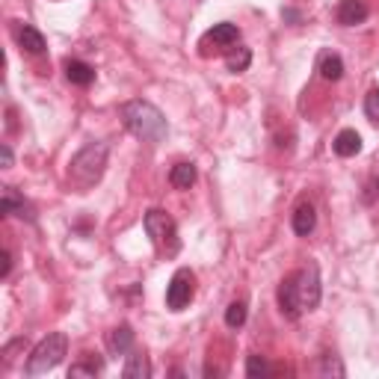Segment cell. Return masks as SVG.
Returning a JSON list of instances; mask_svg holds the SVG:
<instances>
[{"mask_svg": "<svg viewBox=\"0 0 379 379\" xmlns=\"http://www.w3.org/2000/svg\"><path fill=\"white\" fill-rule=\"evenodd\" d=\"M320 302V270L317 264H308L296 270L279 284V308L284 317L296 320L305 311H314Z\"/></svg>", "mask_w": 379, "mask_h": 379, "instance_id": "6da1fadb", "label": "cell"}, {"mask_svg": "<svg viewBox=\"0 0 379 379\" xmlns=\"http://www.w3.org/2000/svg\"><path fill=\"white\" fill-rule=\"evenodd\" d=\"M121 121H125V128L133 133V137H140L142 142H160L166 137V119L164 113L157 110L152 101H128L121 107Z\"/></svg>", "mask_w": 379, "mask_h": 379, "instance_id": "7a4b0ae2", "label": "cell"}, {"mask_svg": "<svg viewBox=\"0 0 379 379\" xmlns=\"http://www.w3.org/2000/svg\"><path fill=\"white\" fill-rule=\"evenodd\" d=\"M107 154H110V145H107V142H86L72 157V164H69V181L80 190V193H86L89 187H95V184L104 178Z\"/></svg>", "mask_w": 379, "mask_h": 379, "instance_id": "3957f363", "label": "cell"}, {"mask_svg": "<svg viewBox=\"0 0 379 379\" xmlns=\"http://www.w3.org/2000/svg\"><path fill=\"white\" fill-rule=\"evenodd\" d=\"M65 350H69V338L62 332H51L48 338H42V341L33 347L30 359H27V376H42V373L53 371L62 361Z\"/></svg>", "mask_w": 379, "mask_h": 379, "instance_id": "277c9868", "label": "cell"}, {"mask_svg": "<svg viewBox=\"0 0 379 379\" xmlns=\"http://www.w3.org/2000/svg\"><path fill=\"white\" fill-rule=\"evenodd\" d=\"M145 232H148V237H152L157 252L175 255V252L181 249V243H178V225H175V220H172L166 211H148L145 213Z\"/></svg>", "mask_w": 379, "mask_h": 379, "instance_id": "5b68a950", "label": "cell"}, {"mask_svg": "<svg viewBox=\"0 0 379 379\" xmlns=\"http://www.w3.org/2000/svg\"><path fill=\"white\" fill-rule=\"evenodd\" d=\"M193 293H196V276H193V270H175V276L169 279V288H166V305L172 311H181L184 305H190V300H193Z\"/></svg>", "mask_w": 379, "mask_h": 379, "instance_id": "8992f818", "label": "cell"}, {"mask_svg": "<svg viewBox=\"0 0 379 379\" xmlns=\"http://www.w3.org/2000/svg\"><path fill=\"white\" fill-rule=\"evenodd\" d=\"M0 211L9 213V216H18V220L33 222L36 220V208L27 201L15 187H4V199H0Z\"/></svg>", "mask_w": 379, "mask_h": 379, "instance_id": "52a82bcc", "label": "cell"}, {"mask_svg": "<svg viewBox=\"0 0 379 379\" xmlns=\"http://www.w3.org/2000/svg\"><path fill=\"white\" fill-rule=\"evenodd\" d=\"M368 4L364 0H341V6H338V21L344 27H356L368 18Z\"/></svg>", "mask_w": 379, "mask_h": 379, "instance_id": "ba28073f", "label": "cell"}, {"mask_svg": "<svg viewBox=\"0 0 379 379\" xmlns=\"http://www.w3.org/2000/svg\"><path fill=\"white\" fill-rule=\"evenodd\" d=\"M121 376L125 379H148L152 376V364H148V356L142 350H131L125 368H121Z\"/></svg>", "mask_w": 379, "mask_h": 379, "instance_id": "9c48e42d", "label": "cell"}, {"mask_svg": "<svg viewBox=\"0 0 379 379\" xmlns=\"http://www.w3.org/2000/svg\"><path fill=\"white\" fill-rule=\"evenodd\" d=\"M332 148H335L338 157H356V154L361 152V137H359L353 128H347V131H341V133L335 137Z\"/></svg>", "mask_w": 379, "mask_h": 379, "instance_id": "30bf717a", "label": "cell"}, {"mask_svg": "<svg viewBox=\"0 0 379 379\" xmlns=\"http://www.w3.org/2000/svg\"><path fill=\"white\" fill-rule=\"evenodd\" d=\"M240 39V30L234 24H213L211 30L205 33V39H201V45H208V42H213V45H234Z\"/></svg>", "mask_w": 379, "mask_h": 379, "instance_id": "8fae6325", "label": "cell"}, {"mask_svg": "<svg viewBox=\"0 0 379 379\" xmlns=\"http://www.w3.org/2000/svg\"><path fill=\"white\" fill-rule=\"evenodd\" d=\"M314 225H317V213H314V208H311L308 201H302V205L293 211V232L308 237L311 232H314Z\"/></svg>", "mask_w": 379, "mask_h": 379, "instance_id": "7c38bea8", "label": "cell"}, {"mask_svg": "<svg viewBox=\"0 0 379 379\" xmlns=\"http://www.w3.org/2000/svg\"><path fill=\"white\" fill-rule=\"evenodd\" d=\"M107 344H110V350L116 356L121 353H131V347H133V329L128 326V323H121V326H116L110 332V338H107Z\"/></svg>", "mask_w": 379, "mask_h": 379, "instance_id": "4fadbf2b", "label": "cell"}, {"mask_svg": "<svg viewBox=\"0 0 379 379\" xmlns=\"http://www.w3.org/2000/svg\"><path fill=\"white\" fill-rule=\"evenodd\" d=\"M18 45H21L27 53H42V51H45V36L39 33L36 27L24 24L21 30H18Z\"/></svg>", "mask_w": 379, "mask_h": 379, "instance_id": "5bb4252c", "label": "cell"}, {"mask_svg": "<svg viewBox=\"0 0 379 379\" xmlns=\"http://www.w3.org/2000/svg\"><path fill=\"white\" fill-rule=\"evenodd\" d=\"M65 77H69L74 86H89L92 80H95V72L89 69L86 62H80V60H69V62H65Z\"/></svg>", "mask_w": 379, "mask_h": 379, "instance_id": "9a60e30c", "label": "cell"}, {"mask_svg": "<svg viewBox=\"0 0 379 379\" xmlns=\"http://www.w3.org/2000/svg\"><path fill=\"white\" fill-rule=\"evenodd\" d=\"M169 181L175 190H190L196 184V166L193 164H175L169 172Z\"/></svg>", "mask_w": 379, "mask_h": 379, "instance_id": "2e32d148", "label": "cell"}, {"mask_svg": "<svg viewBox=\"0 0 379 379\" xmlns=\"http://www.w3.org/2000/svg\"><path fill=\"white\" fill-rule=\"evenodd\" d=\"M320 77L323 80H341L344 77V60L338 53H326L320 60Z\"/></svg>", "mask_w": 379, "mask_h": 379, "instance_id": "e0dca14e", "label": "cell"}, {"mask_svg": "<svg viewBox=\"0 0 379 379\" xmlns=\"http://www.w3.org/2000/svg\"><path fill=\"white\" fill-rule=\"evenodd\" d=\"M249 62H252V51L249 48H237V51H232L225 57V69L237 74V72H246Z\"/></svg>", "mask_w": 379, "mask_h": 379, "instance_id": "ac0fdd59", "label": "cell"}, {"mask_svg": "<svg viewBox=\"0 0 379 379\" xmlns=\"http://www.w3.org/2000/svg\"><path fill=\"white\" fill-rule=\"evenodd\" d=\"M104 371V361L101 359H95V356H86L84 361H77L69 368V376H95V373H101Z\"/></svg>", "mask_w": 379, "mask_h": 379, "instance_id": "d6986e66", "label": "cell"}, {"mask_svg": "<svg viewBox=\"0 0 379 379\" xmlns=\"http://www.w3.org/2000/svg\"><path fill=\"white\" fill-rule=\"evenodd\" d=\"M225 323L232 329H240L243 323H246V302H232L225 308Z\"/></svg>", "mask_w": 379, "mask_h": 379, "instance_id": "ffe728a7", "label": "cell"}, {"mask_svg": "<svg viewBox=\"0 0 379 379\" xmlns=\"http://www.w3.org/2000/svg\"><path fill=\"white\" fill-rule=\"evenodd\" d=\"M246 376L258 379V376H270V364L264 356H249L246 359Z\"/></svg>", "mask_w": 379, "mask_h": 379, "instance_id": "44dd1931", "label": "cell"}, {"mask_svg": "<svg viewBox=\"0 0 379 379\" xmlns=\"http://www.w3.org/2000/svg\"><path fill=\"white\" fill-rule=\"evenodd\" d=\"M364 113H368L371 121L379 125V89H371L368 98H364Z\"/></svg>", "mask_w": 379, "mask_h": 379, "instance_id": "7402d4cb", "label": "cell"}, {"mask_svg": "<svg viewBox=\"0 0 379 379\" xmlns=\"http://www.w3.org/2000/svg\"><path fill=\"white\" fill-rule=\"evenodd\" d=\"M320 373H335V376H344V364L338 361L335 356H323V368Z\"/></svg>", "mask_w": 379, "mask_h": 379, "instance_id": "603a6c76", "label": "cell"}, {"mask_svg": "<svg viewBox=\"0 0 379 379\" xmlns=\"http://www.w3.org/2000/svg\"><path fill=\"white\" fill-rule=\"evenodd\" d=\"M0 261H4V264H0V279H6V276H9V270H12V258H9V252L0 255Z\"/></svg>", "mask_w": 379, "mask_h": 379, "instance_id": "cb8c5ba5", "label": "cell"}, {"mask_svg": "<svg viewBox=\"0 0 379 379\" xmlns=\"http://www.w3.org/2000/svg\"><path fill=\"white\" fill-rule=\"evenodd\" d=\"M376 196H379V181L373 178V181L368 184V193H364V201H373Z\"/></svg>", "mask_w": 379, "mask_h": 379, "instance_id": "d4e9b609", "label": "cell"}, {"mask_svg": "<svg viewBox=\"0 0 379 379\" xmlns=\"http://www.w3.org/2000/svg\"><path fill=\"white\" fill-rule=\"evenodd\" d=\"M0 154H4V166H12V148L6 142L0 145Z\"/></svg>", "mask_w": 379, "mask_h": 379, "instance_id": "484cf974", "label": "cell"}]
</instances>
